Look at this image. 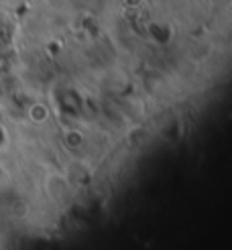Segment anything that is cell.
Listing matches in <instances>:
<instances>
[]
</instances>
